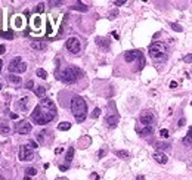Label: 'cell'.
I'll list each match as a JSON object with an SVG mask.
<instances>
[{"label":"cell","instance_id":"cell-1","mask_svg":"<svg viewBox=\"0 0 192 180\" xmlns=\"http://www.w3.org/2000/svg\"><path fill=\"white\" fill-rule=\"evenodd\" d=\"M55 117H56V106L49 97L42 99L40 103L31 112V120L36 124H40V126H44L52 120H55Z\"/></svg>","mask_w":192,"mask_h":180},{"label":"cell","instance_id":"cell-2","mask_svg":"<svg viewBox=\"0 0 192 180\" xmlns=\"http://www.w3.org/2000/svg\"><path fill=\"white\" fill-rule=\"evenodd\" d=\"M71 111L74 114L77 123H83L87 117V105L81 96H74L71 99Z\"/></svg>","mask_w":192,"mask_h":180},{"label":"cell","instance_id":"cell-3","mask_svg":"<svg viewBox=\"0 0 192 180\" xmlns=\"http://www.w3.org/2000/svg\"><path fill=\"white\" fill-rule=\"evenodd\" d=\"M167 44H164L163 42H154L149 46V56L154 61H164L167 58Z\"/></svg>","mask_w":192,"mask_h":180},{"label":"cell","instance_id":"cell-4","mask_svg":"<svg viewBox=\"0 0 192 180\" xmlns=\"http://www.w3.org/2000/svg\"><path fill=\"white\" fill-rule=\"evenodd\" d=\"M81 75V71L78 68H75V67H67V68L64 69L62 72H61V80L64 81V83H75L78 78Z\"/></svg>","mask_w":192,"mask_h":180},{"label":"cell","instance_id":"cell-5","mask_svg":"<svg viewBox=\"0 0 192 180\" xmlns=\"http://www.w3.org/2000/svg\"><path fill=\"white\" fill-rule=\"evenodd\" d=\"M8 69L10 74H21V72H25V71H27V64H25L19 56H17V58H13V59L9 62Z\"/></svg>","mask_w":192,"mask_h":180},{"label":"cell","instance_id":"cell-6","mask_svg":"<svg viewBox=\"0 0 192 180\" xmlns=\"http://www.w3.org/2000/svg\"><path fill=\"white\" fill-rule=\"evenodd\" d=\"M33 149L30 148L28 145H22L19 148V152H18V158L19 161H31L33 160Z\"/></svg>","mask_w":192,"mask_h":180},{"label":"cell","instance_id":"cell-7","mask_svg":"<svg viewBox=\"0 0 192 180\" xmlns=\"http://www.w3.org/2000/svg\"><path fill=\"white\" fill-rule=\"evenodd\" d=\"M65 46H67L68 50L71 53H74V55H77L78 52L81 50V43H80V40L77 37H70L67 40V43H65Z\"/></svg>","mask_w":192,"mask_h":180},{"label":"cell","instance_id":"cell-8","mask_svg":"<svg viewBox=\"0 0 192 180\" xmlns=\"http://www.w3.org/2000/svg\"><path fill=\"white\" fill-rule=\"evenodd\" d=\"M139 121H141L142 126H152L154 121H155V115H154V112L145 109V111L141 112V115H139Z\"/></svg>","mask_w":192,"mask_h":180},{"label":"cell","instance_id":"cell-9","mask_svg":"<svg viewBox=\"0 0 192 180\" xmlns=\"http://www.w3.org/2000/svg\"><path fill=\"white\" fill-rule=\"evenodd\" d=\"M31 129H33L31 123L27 120H22V121H19L18 124H15V131L19 133V134H28L31 131Z\"/></svg>","mask_w":192,"mask_h":180},{"label":"cell","instance_id":"cell-10","mask_svg":"<svg viewBox=\"0 0 192 180\" xmlns=\"http://www.w3.org/2000/svg\"><path fill=\"white\" fill-rule=\"evenodd\" d=\"M142 56L141 50H129L124 53V61L126 62H133V61H137Z\"/></svg>","mask_w":192,"mask_h":180},{"label":"cell","instance_id":"cell-11","mask_svg":"<svg viewBox=\"0 0 192 180\" xmlns=\"http://www.w3.org/2000/svg\"><path fill=\"white\" fill-rule=\"evenodd\" d=\"M136 131H137L139 136H148V134L152 133V126H142V124H139V126H136Z\"/></svg>","mask_w":192,"mask_h":180},{"label":"cell","instance_id":"cell-12","mask_svg":"<svg viewBox=\"0 0 192 180\" xmlns=\"http://www.w3.org/2000/svg\"><path fill=\"white\" fill-rule=\"evenodd\" d=\"M18 108L22 112H28V109H30V97H22L18 102Z\"/></svg>","mask_w":192,"mask_h":180},{"label":"cell","instance_id":"cell-13","mask_svg":"<svg viewBox=\"0 0 192 180\" xmlns=\"http://www.w3.org/2000/svg\"><path fill=\"white\" fill-rule=\"evenodd\" d=\"M30 46H31V49H34V50H44V49H46V43H44V42H40V40H33V42L30 43Z\"/></svg>","mask_w":192,"mask_h":180},{"label":"cell","instance_id":"cell-14","mask_svg":"<svg viewBox=\"0 0 192 180\" xmlns=\"http://www.w3.org/2000/svg\"><path fill=\"white\" fill-rule=\"evenodd\" d=\"M117 123H118V115L117 114H109L108 117H107V124H108L109 127H115L117 126Z\"/></svg>","mask_w":192,"mask_h":180},{"label":"cell","instance_id":"cell-15","mask_svg":"<svg viewBox=\"0 0 192 180\" xmlns=\"http://www.w3.org/2000/svg\"><path fill=\"white\" fill-rule=\"evenodd\" d=\"M8 80H9V83H12V84H15V86H19L21 81H22V78L19 77V75H17V74H10V75H8Z\"/></svg>","mask_w":192,"mask_h":180},{"label":"cell","instance_id":"cell-16","mask_svg":"<svg viewBox=\"0 0 192 180\" xmlns=\"http://www.w3.org/2000/svg\"><path fill=\"white\" fill-rule=\"evenodd\" d=\"M154 160H155L157 163H160V164H166L168 158L164 154H161V152H155V154H154Z\"/></svg>","mask_w":192,"mask_h":180},{"label":"cell","instance_id":"cell-17","mask_svg":"<svg viewBox=\"0 0 192 180\" xmlns=\"http://www.w3.org/2000/svg\"><path fill=\"white\" fill-rule=\"evenodd\" d=\"M71 9L80 10V12H87V10H89V6H86V5L81 3V2H77V3H74V6H71Z\"/></svg>","mask_w":192,"mask_h":180},{"label":"cell","instance_id":"cell-18","mask_svg":"<svg viewBox=\"0 0 192 180\" xmlns=\"http://www.w3.org/2000/svg\"><path fill=\"white\" fill-rule=\"evenodd\" d=\"M74 152H75L74 148H68L67 155H65V161H67V164H70L71 161H73V158H74Z\"/></svg>","mask_w":192,"mask_h":180},{"label":"cell","instance_id":"cell-19","mask_svg":"<svg viewBox=\"0 0 192 180\" xmlns=\"http://www.w3.org/2000/svg\"><path fill=\"white\" fill-rule=\"evenodd\" d=\"M71 129V124L68 123V121H62V123H59L58 124V130L61 131H67V130Z\"/></svg>","mask_w":192,"mask_h":180},{"label":"cell","instance_id":"cell-20","mask_svg":"<svg viewBox=\"0 0 192 180\" xmlns=\"http://www.w3.org/2000/svg\"><path fill=\"white\" fill-rule=\"evenodd\" d=\"M34 92H36V94L39 96V97H42V99H44V94H46V89L43 86H39L34 89Z\"/></svg>","mask_w":192,"mask_h":180},{"label":"cell","instance_id":"cell-21","mask_svg":"<svg viewBox=\"0 0 192 180\" xmlns=\"http://www.w3.org/2000/svg\"><path fill=\"white\" fill-rule=\"evenodd\" d=\"M10 131V127H9L8 123H0V133L2 134H9Z\"/></svg>","mask_w":192,"mask_h":180},{"label":"cell","instance_id":"cell-22","mask_svg":"<svg viewBox=\"0 0 192 180\" xmlns=\"http://www.w3.org/2000/svg\"><path fill=\"white\" fill-rule=\"evenodd\" d=\"M96 43H98V46H102L104 49H109V43L105 40V39H100V37H98V39H96Z\"/></svg>","mask_w":192,"mask_h":180},{"label":"cell","instance_id":"cell-23","mask_svg":"<svg viewBox=\"0 0 192 180\" xmlns=\"http://www.w3.org/2000/svg\"><path fill=\"white\" fill-rule=\"evenodd\" d=\"M183 143H188V145H192V126L189 127V130H188V134L185 136V139H183Z\"/></svg>","mask_w":192,"mask_h":180},{"label":"cell","instance_id":"cell-24","mask_svg":"<svg viewBox=\"0 0 192 180\" xmlns=\"http://www.w3.org/2000/svg\"><path fill=\"white\" fill-rule=\"evenodd\" d=\"M155 148L160 149V151H166V149L170 148V143H161V142H157V143H155Z\"/></svg>","mask_w":192,"mask_h":180},{"label":"cell","instance_id":"cell-25","mask_svg":"<svg viewBox=\"0 0 192 180\" xmlns=\"http://www.w3.org/2000/svg\"><path fill=\"white\" fill-rule=\"evenodd\" d=\"M13 25L17 28H21L22 27V17H13Z\"/></svg>","mask_w":192,"mask_h":180},{"label":"cell","instance_id":"cell-26","mask_svg":"<svg viewBox=\"0 0 192 180\" xmlns=\"http://www.w3.org/2000/svg\"><path fill=\"white\" fill-rule=\"evenodd\" d=\"M37 174V170L34 168V167H28V168H25V176H36Z\"/></svg>","mask_w":192,"mask_h":180},{"label":"cell","instance_id":"cell-27","mask_svg":"<svg viewBox=\"0 0 192 180\" xmlns=\"http://www.w3.org/2000/svg\"><path fill=\"white\" fill-rule=\"evenodd\" d=\"M36 74H37L40 78H43V80H46V78H47V72H46L44 69H42V68L37 69V72H36Z\"/></svg>","mask_w":192,"mask_h":180},{"label":"cell","instance_id":"cell-28","mask_svg":"<svg viewBox=\"0 0 192 180\" xmlns=\"http://www.w3.org/2000/svg\"><path fill=\"white\" fill-rule=\"evenodd\" d=\"M143 67H145V56H141L139 59H137V69H142Z\"/></svg>","mask_w":192,"mask_h":180},{"label":"cell","instance_id":"cell-29","mask_svg":"<svg viewBox=\"0 0 192 180\" xmlns=\"http://www.w3.org/2000/svg\"><path fill=\"white\" fill-rule=\"evenodd\" d=\"M40 27H42V19H40V17H36L34 18V28L39 30Z\"/></svg>","mask_w":192,"mask_h":180},{"label":"cell","instance_id":"cell-30","mask_svg":"<svg viewBox=\"0 0 192 180\" xmlns=\"http://www.w3.org/2000/svg\"><path fill=\"white\" fill-rule=\"evenodd\" d=\"M115 154H117V156H120V158H129V152H127V151H117V152H115Z\"/></svg>","mask_w":192,"mask_h":180},{"label":"cell","instance_id":"cell-31","mask_svg":"<svg viewBox=\"0 0 192 180\" xmlns=\"http://www.w3.org/2000/svg\"><path fill=\"white\" fill-rule=\"evenodd\" d=\"M170 25H171V28H173L175 31H177V33H180V31L183 30V28H182V25H179V24H176V22H171Z\"/></svg>","mask_w":192,"mask_h":180},{"label":"cell","instance_id":"cell-32","mask_svg":"<svg viewBox=\"0 0 192 180\" xmlns=\"http://www.w3.org/2000/svg\"><path fill=\"white\" fill-rule=\"evenodd\" d=\"M100 108H95V109H93V112H92V118H98V117H99L100 115Z\"/></svg>","mask_w":192,"mask_h":180},{"label":"cell","instance_id":"cell-33","mask_svg":"<svg viewBox=\"0 0 192 180\" xmlns=\"http://www.w3.org/2000/svg\"><path fill=\"white\" fill-rule=\"evenodd\" d=\"M160 136L163 137V139L168 137V130L167 129H161V130H160Z\"/></svg>","mask_w":192,"mask_h":180},{"label":"cell","instance_id":"cell-34","mask_svg":"<svg viewBox=\"0 0 192 180\" xmlns=\"http://www.w3.org/2000/svg\"><path fill=\"white\" fill-rule=\"evenodd\" d=\"M43 10H44V3H39L37 8H36V12H37V13H42Z\"/></svg>","mask_w":192,"mask_h":180},{"label":"cell","instance_id":"cell-35","mask_svg":"<svg viewBox=\"0 0 192 180\" xmlns=\"http://www.w3.org/2000/svg\"><path fill=\"white\" fill-rule=\"evenodd\" d=\"M3 37L5 39H13V33H12V30H9V31H6V33H3Z\"/></svg>","mask_w":192,"mask_h":180},{"label":"cell","instance_id":"cell-36","mask_svg":"<svg viewBox=\"0 0 192 180\" xmlns=\"http://www.w3.org/2000/svg\"><path fill=\"white\" fill-rule=\"evenodd\" d=\"M44 134H46V131H42V133H39V134H37V140H39L40 143L44 142Z\"/></svg>","mask_w":192,"mask_h":180},{"label":"cell","instance_id":"cell-37","mask_svg":"<svg viewBox=\"0 0 192 180\" xmlns=\"http://www.w3.org/2000/svg\"><path fill=\"white\" fill-rule=\"evenodd\" d=\"M33 87H34V81H33V80H28V81H27V84H25V89L31 90Z\"/></svg>","mask_w":192,"mask_h":180},{"label":"cell","instance_id":"cell-38","mask_svg":"<svg viewBox=\"0 0 192 180\" xmlns=\"http://www.w3.org/2000/svg\"><path fill=\"white\" fill-rule=\"evenodd\" d=\"M183 61L186 62V64H191V62H192V53H189V55H186V56L183 58Z\"/></svg>","mask_w":192,"mask_h":180},{"label":"cell","instance_id":"cell-39","mask_svg":"<svg viewBox=\"0 0 192 180\" xmlns=\"http://www.w3.org/2000/svg\"><path fill=\"white\" fill-rule=\"evenodd\" d=\"M126 3V0H115L114 2V6H123Z\"/></svg>","mask_w":192,"mask_h":180},{"label":"cell","instance_id":"cell-40","mask_svg":"<svg viewBox=\"0 0 192 180\" xmlns=\"http://www.w3.org/2000/svg\"><path fill=\"white\" fill-rule=\"evenodd\" d=\"M28 146H30L31 149H36V148H37V143H36L34 140H30V142H28Z\"/></svg>","mask_w":192,"mask_h":180},{"label":"cell","instance_id":"cell-41","mask_svg":"<svg viewBox=\"0 0 192 180\" xmlns=\"http://www.w3.org/2000/svg\"><path fill=\"white\" fill-rule=\"evenodd\" d=\"M6 50V47H5V44H0V55H3Z\"/></svg>","mask_w":192,"mask_h":180},{"label":"cell","instance_id":"cell-42","mask_svg":"<svg viewBox=\"0 0 192 180\" xmlns=\"http://www.w3.org/2000/svg\"><path fill=\"white\" fill-rule=\"evenodd\" d=\"M50 5L52 6H59V5H62V2H50Z\"/></svg>","mask_w":192,"mask_h":180},{"label":"cell","instance_id":"cell-43","mask_svg":"<svg viewBox=\"0 0 192 180\" xmlns=\"http://www.w3.org/2000/svg\"><path fill=\"white\" fill-rule=\"evenodd\" d=\"M176 87H177V83H176V81H171V83H170V89H176Z\"/></svg>","mask_w":192,"mask_h":180},{"label":"cell","instance_id":"cell-44","mask_svg":"<svg viewBox=\"0 0 192 180\" xmlns=\"http://www.w3.org/2000/svg\"><path fill=\"white\" fill-rule=\"evenodd\" d=\"M67 168H68V165H61V167H59V170H61V171H65Z\"/></svg>","mask_w":192,"mask_h":180},{"label":"cell","instance_id":"cell-45","mask_svg":"<svg viewBox=\"0 0 192 180\" xmlns=\"http://www.w3.org/2000/svg\"><path fill=\"white\" fill-rule=\"evenodd\" d=\"M10 118L12 120H18V114H10Z\"/></svg>","mask_w":192,"mask_h":180},{"label":"cell","instance_id":"cell-46","mask_svg":"<svg viewBox=\"0 0 192 180\" xmlns=\"http://www.w3.org/2000/svg\"><path fill=\"white\" fill-rule=\"evenodd\" d=\"M185 124V120L183 118H180V120H179V126H180V127H182V126H183Z\"/></svg>","mask_w":192,"mask_h":180},{"label":"cell","instance_id":"cell-47","mask_svg":"<svg viewBox=\"0 0 192 180\" xmlns=\"http://www.w3.org/2000/svg\"><path fill=\"white\" fill-rule=\"evenodd\" d=\"M114 17H117V10H114V12H111V18H114Z\"/></svg>","mask_w":192,"mask_h":180},{"label":"cell","instance_id":"cell-48","mask_svg":"<svg viewBox=\"0 0 192 180\" xmlns=\"http://www.w3.org/2000/svg\"><path fill=\"white\" fill-rule=\"evenodd\" d=\"M98 155H99V156H104V155H105V151H99V152H98Z\"/></svg>","mask_w":192,"mask_h":180},{"label":"cell","instance_id":"cell-49","mask_svg":"<svg viewBox=\"0 0 192 180\" xmlns=\"http://www.w3.org/2000/svg\"><path fill=\"white\" fill-rule=\"evenodd\" d=\"M62 151H64V149H62V148H58V149H56V151H55V152H56V154H61V152H62Z\"/></svg>","mask_w":192,"mask_h":180},{"label":"cell","instance_id":"cell-50","mask_svg":"<svg viewBox=\"0 0 192 180\" xmlns=\"http://www.w3.org/2000/svg\"><path fill=\"white\" fill-rule=\"evenodd\" d=\"M2 68H3V61L0 59V72H2Z\"/></svg>","mask_w":192,"mask_h":180},{"label":"cell","instance_id":"cell-51","mask_svg":"<svg viewBox=\"0 0 192 180\" xmlns=\"http://www.w3.org/2000/svg\"><path fill=\"white\" fill-rule=\"evenodd\" d=\"M24 180H31V177H30V176H25Z\"/></svg>","mask_w":192,"mask_h":180},{"label":"cell","instance_id":"cell-52","mask_svg":"<svg viewBox=\"0 0 192 180\" xmlns=\"http://www.w3.org/2000/svg\"><path fill=\"white\" fill-rule=\"evenodd\" d=\"M2 89H3V81L0 80V90H2Z\"/></svg>","mask_w":192,"mask_h":180},{"label":"cell","instance_id":"cell-53","mask_svg":"<svg viewBox=\"0 0 192 180\" xmlns=\"http://www.w3.org/2000/svg\"><path fill=\"white\" fill-rule=\"evenodd\" d=\"M191 105H192V101H191Z\"/></svg>","mask_w":192,"mask_h":180}]
</instances>
